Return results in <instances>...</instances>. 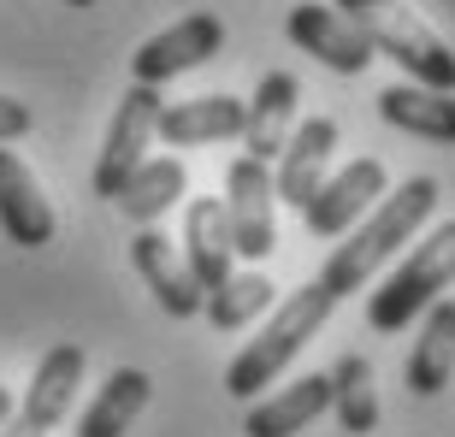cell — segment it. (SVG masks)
I'll use <instances>...</instances> for the list:
<instances>
[{
    "label": "cell",
    "instance_id": "obj_7",
    "mask_svg": "<svg viewBox=\"0 0 455 437\" xmlns=\"http://www.w3.org/2000/svg\"><path fill=\"white\" fill-rule=\"evenodd\" d=\"M160 107H166V89L131 83L124 95H118V113H113V124H107L101 154H95V195H107V202H113L118 184H124V178H131V171L148 160V142H154V118H160Z\"/></svg>",
    "mask_w": 455,
    "mask_h": 437
},
{
    "label": "cell",
    "instance_id": "obj_8",
    "mask_svg": "<svg viewBox=\"0 0 455 437\" xmlns=\"http://www.w3.org/2000/svg\"><path fill=\"white\" fill-rule=\"evenodd\" d=\"M390 189V178H385V166L372 160V154H361V160H349L343 171H331L314 195H307V207H302V218H307V231L314 236H349L361 218L379 207V195Z\"/></svg>",
    "mask_w": 455,
    "mask_h": 437
},
{
    "label": "cell",
    "instance_id": "obj_26",
    "mask_svg": "<svg viewBox=\"0 0 455 437\" xmlns=\"http://www.w3.org/2000/svg\"><path fill=\"white\" fill-rule=\"evenodd\" d=\"M71 6H95V0H71Z\"/></svg>",
    "mask_w": 455,
    "mask_h": 437
},
{
    "label": "cell",
    "instance_id": "obj_22",
    "mask_svg": "<svg viewBox=\"0 0 455 437\" xmlns=\"http://www.w3.org/2000/svg\"><path fill=\"white\" fill-rule=\"evenodd\" d=\"M272 302H278V284L254 266V272H231L213 296H202V314H207V325H213V331H243V325L260 320Z\"/></svg>",
    "mask_w": 455,
    "mask_h": 437
},
{
    "label": "cell",
    "instance_id": "obj_18",
    "mask_svg": "<svg viewBox=\"0 0 455 437\" xmlns=\"http://www.w3.org/2000/svg\"><path fill=\"white\" fill-rule=\"evenodd\" d=\"M184 189H189V171H184V160L178 154H160V160H142V166L118 184V195H113V207L131 225H142L148 231L154 218L166 213V207H178L184 202Z\"/></svg>",
    "mask_w": 455,
    "mask_h": 437
},
{
    "label": "cell",
    "instance_id": "obj_16",
    "mask_svg": "<svg viewBox=\"0 0 455 437\" xmlns=\"http://www.w3.org/2000/svg\"><path fill=\"white\" fill-rule=\"evenodd\" d=\"M131 260H136V272H142V284L154 290V302L166 307L172 320H196V314H202V290L189 284L178 242H166V236L148 225V231L131 236Z\"/></svg>",
    "mask_w": 455,
    "mask_h": 437
},
{
    "label": "cell",
    "instance_id": "obj_13",
    "mask_svg": "<svg viewBox=\"0 0 455 437\" xmlns=\"http://www.w3.org/2000/svg\"><path fill=\"white\" fill-rule=\"evenodd\" d=\"M0 231L12 236L18 249H48L53 231H60V218H53L48 195L36 184V171L12 148H0Z\"/></svg>",
    "mask_w": 455,
    "mask_h": 437
},
{
    "label": "cell",
    "instance_id": "obj_3",
    "mask_svg": "<svg viewBox=\"0 0 455 437\" xmlns=\"http://www.w3.org/2000/svg\"><path fill=\"white\" fill-rule=\"evenodd\" d=\"M331 12H338L343 24L361 30V42L372 48V60H379V53L396 60V66H403L420 89H438V95H450V89H455V53H450V42H443L438 30H426L403 0H331Z\"/></svg>",
    "mask_w": 455,
    "mask_h": 437
},
{
    "label": "cell",
    "instance_id": "obj_1",
    "mask_svg": "<svg viewBox=\"0 0 455 437\" xmlns=\"http://www.w3.org/2000/svg\"><path fill=\"white\" fill-rule=\"evenodd\" d=\"M432 207H438V178H408L403 189H385L379 207L349 231V242L331 249V260H325V272L314 278V284H320L331 302H343V296H355V290H367L372 272L385 266L390 254H396L408 236L432 218Z\"/></svg>",
    "mask_w": 455,
    "mask_h": 437
},
{
    "label": "cell",
    "instance_id": "obj_4",
    "mask_svg": "<svg viewBox=\"0 0 455 437\" xmlns=\"http://www.w3.org/2000/svg\"><path fill=\"white\" fill-rule=\"evenodd\" d=\"M450 266H455V225H438V231L426 236V242H414V254L367 296V325L396 337L408 320H420L426 307L450 290Z\"/></svg>",
    "mask_w": 455,
    "mask_h": 437
},
{
    "label": "cell",
    "instance_id": "obj_14",
    "mask_svg": "<svg viewBox=\"0 0 455 437\" xmlns=\"http://www.w3.org/2000/svg\"><path fill=\"white\" fill-rule=\"evenodd\" d=\"M154 136L166 148H207V142H236L243 136V101L236 95H196L172 101L154 118Z\"/></svg>",
    "mask_w": 455,
    "mask_h": 437
},
{
    "label": "cell",
    "instance_id": "obj_24",
    "mask_svg": "<svg viewBox=\"0 0 455 437\" xmlns=\"http://www.w3.org/2000/svg\"><path fill=\"white\" fill-rule=\"evenodd\" d=\"M24 131H30V107L12 101V95H0V148H6V142H18Z\"/></svg>",
    "mask_w": 455,
    "mask_h": 437
},
{
    "label": "cell",
    "instance_id": "obj_11",
    "mask_svg": "<svg viewBox=\"0 0 455 437\" xmlns=\"http://www.w3.org/2000/svg\"><path fill=\"white\" fill-rule=\"evenodd\" d=\"M284 30H290V42H296L302 53H314L320 66L343 71V77H361V71L372 66V48L361 42V30L343 24V18L331 12V6H320V0H296L290 18H284Z\"/></svg>",
    "mask_w": 455,
    "mask_h": 437
},
{
    "label": "cell",
    "instance_id": "obj_15",
    "mask_svg": "<svg viewBox=\"0 0 455 437\" xmlns=\"http://www.w3.org/2000/svg\"><path fill=\"white\" fill-rule=\"evenodd\" d=\"M184 272L189 284L202 290V296H213V290L231 278V231H225V207L213 202V195H202V202H189L184 213Z\"/></svg>",
    "mask_w": 455,
    "mask_h": 437
},
{
    "label": "cell",
    "instance_id": "obj_10",
    "mask_svg": "<svg viewBox=\"0 0 455 437\" xmlns=\"http://www.w3.org/2000/svg\"><path fill=\"white\" fill-rule=\"evenodd\" d=\"M338 154V118H302L296 131L284 136L278 148V171H272V202H290V207H307V195L325 184V166Z\"/></svg>",
    "mask_w": 455,
    "mask_h": 437
},
{
    "label": "cell",
    "instance_id": "obj_2",
    "mask_svg": "<svg viewBox=\"0 0 455 437\" xmlns=\"http://www.w3.org/2000/svg\"><path fill=\"white\" fill-rule=\"evenodd\" d=\"M331 307H338V302H331L320 284H302V290H290L284 302H272L260 337H249V343L231 354V367H225V396L254 402L260 385H272V378H278V372L314 343V331L331 320Z\"/></svg>",
    "mask_w": 455,
    "mask_h": 437
},
{
    "label": "cell",
    "instance_id": "obj_19",
    "mask_svg": "<svg viewBox=\"0 0 455 437\" xmlns=\"http://www.w3.org/2000/svg\"><path fill=\"white\" fill-rule=\"evenodd\" d=\"M148 396H154V378L142 367H113V372H107V385H101V396L84 408L77 437H124L136 420H142Z\"/></svg>",
    "mask_w": 455,
    "mask_h": 437
},
{
    "label": "cell",
    "instance_id": "obj_20",
    "mask_svg": "<svg viewBox=\"0 0 455 437\" xmlns=\"http://www.w3.org/2000/svg\"><path fill=\"white\" fill-rule=\"evenodd\" d=\"M450 367H455V296H438L426 307L420 343L408 354V390L414 396H438L450 385Z\"/></svg>",
    "mask_w": 455,
    "mask_h": 437
},
{
    "label": "cell",
    "instance_id": "obj_25",
    "mask_svg": "<svg viewBox=\"0 0 455 437\" xmlns=\"http://www.w3.org/2000/svg\"><path fill=\"white\" fill-rule=\"evenodd\" d=\"M6 414H12V390L0 385V420H6Z\"/></svg>",
    "mask_w": 455,
    "mask_h": 437
},
{
    "label": "cell",
    "instance_id": "obj_6",
    "mask_svg": "<svg viewBox=\"0 0 455 437\" xmlns=\"http://www.w3.org/2000/svg\"><path fill=\"white\" fill-rule=\"evenodd\" d=\"M220 48H225V24H220V12H189V18H178L172 30L148 36V42L131 53V83H142V89H166L172 77H184V71L207 66V60H213Z\"/></svg>",
    "mask_w": 455,
    "mask_h": 437
},
{
    "label": "cell",
    "instance_id": "obj_23",
    "mask_svg": "<svg viewBox=\"0 0 455 437\" xmlns=\"http://www.w3.org/2000/svg\"><path fill=\"white\" fill-rule=\"evenodd\" d=\"M325 385H331V414H338L343 432L367 437L379 425V390H372V361L367 354H343L338 367L325 372Z\"/></svg>",
    "mask_w": 455,
    "mask_h": 437
},
{
    "label": "cell",
    "instance_id": "obj_5",
    "mask_svg": "<svg viewBox=\"0 0 455 437\" xmlns=\"http://www.w3.org/2000/svg\"><path fill=\"white\" fill-rule=\"evenodd\" d=\"M89 354L77 343H53L42 361H36L30 385H24V402H12V414L0 420V437H48L53 425L71 414L77 402V385H84Z\"/></svg>",
    "mask_w": 455,
    "mask_h": 437
},
{
    "label": "cell",
    "instance_id": "obj_17",
    "mask_svg": "<svg viewBox=\"0 0 455 437\" xmlns=\"http://www.w3.org/2000/svg\"><path fill=\"white\" fill-rule=\"evenodd\" d=\"M325 408H331V385H325V372H307V378L272 390V396H254L243 437H296L320 420Z\"/></svg>",
    "mask_w": 455,
    "mask_h": 437
},
{
    "label": "cell",
    "instance_id": "obj_12",
    "mask_svg": "<svg viewBox=\"0 0 455 437\" xmlns=\"http://www.w3.org/2000/svg\"><path fill=\"white\" fill-rule=\"evenodd\" d=\"M296 101H302V83H296L290 71H267V77L254 83V95L243 101V136H236L249 160H260V166L278 160L284 136L296 131Z\"/></svg>",
    "mask_w": 455,
    "mask_h": 437
},
{
    "label": "cell",
    "instance_id": "obj_21",
    "mask_svg": "<svg viewBox=\"0 0 455 437\" xmlns=\"http://www.w3.org/2000/svg\"><path fill=\"white\" fill-rule=\"evenodd\" d=\"M379 113H385V124L420 136V142H455V107H450V95H438V89L390 83L385 95H379Z\"/></svg>",
    "mask_w": 455,
    "mask_h": 437
},
{
    "label": "cell",
    "instance_id": "obj_9",
    "mask_svg": "<svg viewBox=\"0 0 455 437\" xmlns=\"http://www.w3.org/2000/svg\"><path fill=\"white\" fill-rule=\"evenodd\" d=\"M225 231H231V254H249V260H267L278 249V231H272V166L260 160H231L225 171Z\"/></svg>",
    "mask_w": 455,
    "mask_h": 437
}]
</instances>
